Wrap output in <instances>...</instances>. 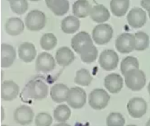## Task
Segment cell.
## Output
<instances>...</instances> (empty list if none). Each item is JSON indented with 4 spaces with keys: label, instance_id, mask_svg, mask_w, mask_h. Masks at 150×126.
Masks as SVG:
<instances>
[{
    "label": "cell",
    "instance_id": "1",
    "mask_svg": "<svg viewBox=\"0 0 150 126\" xmlns=\"http://www.w3.org/2000/svg\"><path fill=\"white\" fill-rule=\"evenodd\" d=\"M71 46L80 55L82 61L85 63H92L98 57V50L87 32H79L74 36L71 41Z\"/></svg>",
    "mask_w": 150,
    "mask_h": 126
},
{
    "label": "cell",
    "instance_id": "2",
    "mask_svg": "<svg viewBox=\"0 0 150 126\" xmlns=\"http://www.w3.org/2000/svg\"><path fill=\"white\" fill-rule=\"evenodd\" d=\"M25 98L34 100H42L48 96V86L40 79L30 81L23 91Z\"/></svg>",
    "mask_w": 150,
    "mask_h": 126
},
{
    "label": "cell",
    "instance_id": "3",
    "mask_svg": "<svg viewBox=\"0 0 150 126\" xmlns=\"http://www.w3.org/2000/svg\"><path fill=\"white\" fill-rule=\"evenodd\" d=\"M124 76L126 86L132 91H139L146 85V75L142 70L131 69L127 71Z\"/></svg>",
    "mask_w": 150,
    "mask_h": 126
},
{
    "label": "cell",
    "instance_id": "4",
    "mask_svg": "<svg viewBox=\"0 0 150 126\" xmlns=\"http://www.w3.org/2000/svg\"><path fill=\"white\" fill-rule=\"evenodd\" d=\"M27 30L37 32L42 30L46 25V18L44 13L39 10L30 11L25 18Z\"/></svg>",
    "mask_w": 150,
    "mask_h": 126
},
{
    "label": "cell",
    "instance_id": "5",
    "mask_svg": "<svg viewBox=\"0 0 150 126\" xmlns=\"http://www.w3.org/2000/svg\"><path fill=\"white\" fill-rule=\"evenodd\" d=\"M110 96L106 91L97 88L92 91L88 97V103L91 107L95 110L103 109L108 105Z\"/></svg>",
    "mask_w": 150,
    "mask_h": 126
},
{
    "label": "cell",
    "instance_id": "6",
    "mask_svg": "<svg viewBox=\"0 0 150 126\" xmlns=\"http://www.w3.org/2000/svg\"><path fill=\"white\" fill-rule=\"evenodd\" d=\"M113 29L108 24H101L97 25L92 32V37L95 42L98 45L108 43L112 39Z\"/></svg>",
    "mask_w": 150,
    "mask_h": 126
},
{
    "label": "cell",
    "instance_id": "7",
    "mask_svg": "<svg viewBox=\"0 0 150 126\" xmlns=\"http://www.w3.org/2000/svg\"><path fill=\"white\" fill-rule=\"evenodd\" d=\"M86 94L83 89L79 87L73 88L68 92L67 103L73 109H81L86 104Z\"/></svg>",
    "mask_w": 150,
    "mask_h": 126
},
{
    "label": "cell",
    "instance_id": "8",
    "mask_svg": "<svg viewBox=\"0 0 150 126\" xmlns=\"http://www.w3.org/2000/svg\"><path fill=\"white\" fill-rule=\"evenodd\" d=\"M119 56L117 53L112 50H105L101 53L99 63L101 67L106 71L115 69L118 66Z\"/></svg>",
    "mask_w": 150,
    "mask_h": 126
},
{
    "label": "cell",
    "instance_id": "9",
    "mask_svg": "<svg viewBox=\"0 0 150 126\" xmlns=\"http://www.w3.org/2000/svg\"><path fill=\"white\" fill-rule=\"evenodd\" d=\"M117 50L122 54H129L135 48V37L130 33H123L119 35L115 42Z\"/></svg>",
    "mask_w": 150,
    "mask_h": 126
},
{
    "label": "cell",
    "instance_id": "10",
    "mask_svg": "<svg viewBox=\"0 0 150 126\" xmlns=\"http://www.w3.org/2000/svg\"><path fill=\"white\" fill-rule=\"evenodd\" d=\"M148 105L144 99L134 97L129 100L127 104V109L129 115L136 118H140L146 113Z\"/></svg>",
    "mask_w": 150,
    "mask_h": 126
},
{
    "label": "cell",
    "instance_id": "11",
    "mask_svg": "<svg viewBox=\"0 0 150 126\" xmlns=\"http://www.w3.org/2000/svg\"><path fill=\"white\" fill-rule=\"evenodd\" d=\"M56 67V62L50 54L43 52L38 56L35 68L38 72L47 73L52 71Z\"/></svg>",
    "mask_w": 150,
    "mask_h": 126
},
{
    "label": "cell",
    "instance_id": "12",
    "mask_svg": "<svg viewBox=\"0 0 150 126\" xmlns=\"http://www.w3.org/2000/svg\"><path fill=\"white\" fill-rule=\"evenodd\" d=\"M35 114L31 108L26 105H22L16 109L13 118L15 122L21 125H27L33 122Z\"/></svg>",
    "mask_w": 150,
    "mask_h": 126
},
{
    "label": "cell",
    "instance_id": "13",
    "mask_svg": "<svg viewBox=\"0 0 150 126\" xmlns=\"http://www.w3.org/2000/svg\"><path fill=\"white\" fill-rule=\"evenodd\" d=\"M128 23L134 28H139L145 25L147 17L146 11L140 8H134L129 11L127 16Z\"/></svg>",
    "mask_w": 150,
    "mask_h": 126
},
{
    "label": "cell",
    "instance_id": "14",
    "mask_svg": "<svg viewBox=\"0 0 150 126\" xmlns=\"http://www.w3.org/2000/svg\"><path fill=\"white\" fill-rule=\"evenodd\" d=\"M104 84L110 92L117 94L123 88V78L118 74H110L104 78Z\"/></svg>",
    "mask_w": 150,
    "mask_h": 126
},
{
    "label": "cell",
    "instance_id": "15",
    "mask_svg": "<svg viewBox=\"0 0 150 126\" xmlns=\"http://www.w3.org/2000/svg\"><path fill=\"white\" fill-rule=\"evenodd\" d=\"M20 88L18 85L12 80H6L1 87V98L3 101H11L17 98Z\"/></svg>",
    "mask_w": 150,
    "mask_h": 126
},
{
    "label": "cell",
    "instance_id": "16",
    "mask_svg": "<svg viewBox=\"0 0 150 126\" xmlns=\"http://www.w3.org/2000/svg\"><path fill=\"white\" fill-rule=\"evenodd\" d=\"M19 58L26 63L33 61L37 55L35 46L33 43L24 42L19 46L18 50Z\"/></svg>",
    "mask_w": 150,
    "mask_h": 126
},
{
    "label": "cell",
    "instance_id": "17",
    "mask_svg": "<svg viewBox=\"0 0 150 126\" xmlns=\"http://www.w3.org/2000/svg\"><path fill=\"white\" fill-rule=\"evenodd\" d=\"M75 56L70 48L63 46L59 48L56 54V59L59 65L62 67H67L74 61Z\"/></svg>",
    "mask_w": 150,
    "mask_h": 126
},
{
    "label": "cell",
    "instance_id": "18",
    "mask_svg": "<svg viewBox=\"0 0 150 126\" xmlns=\"http://www.w3.org/2000/svg\"><path fill=\"white\" fill-rule=\"evenodd\" d=\"M1 67L7 68L12 65L16 58V50L9 44L3 43L1 45Z\"/></svg>",
    "mask_w": 150,
    "mask_h": 126
},
{
    "label": "cell",
    "instance_id": "19",
    "mask_svg": "<svg viewBox=\"0 0 150 126\" xmlns=\"http://www.w3.org/2000/svg\"><path fill=\"white\" fill-rule=\"evenodd\" d=\"M48 8L58 16L65 15L69 8L68 0H45Z\"/></svg>",
    "mask_w": 150,
    "mask_h": 126
},
{
    "label": "cell",
    "instance_id": "20",
    "mask_svg": "<svg viewBox=\"0 0 150 126\" xmlns=\"http://www.w3.org/2000/svg\"><path fill=\"white\" fill-rule=\"evenodd\" d=\"M69 88L63 84H57L50 89V95L52 101L57 103H61L67 101Z\"/></svg>",
    "mask_w": 150,
    "mask_h": 126
},
{
    "label": "cell",
    "instance_id": "21",
    "mask_svg": "<svg viewBox=\"0 0 150 126\" xmlns=\"http://www.w3.org/2000/svg\"><path fill=\"white\" fill-rule=\"evenodd\" d=\"M5 28L8 35L16 36L24 31V25L22 20L19 18H11L6 21Z\"/></svg>",
    "mask_w": 150,
    "mask_h": 126
},
{
    "label": "cell",
    "instance_id": "22",
    "mask_svg": "<svg viewBox=\"0 0 150 126\" xmlns=\"http://www.w3.org/2000/svg\"><path fill=\"white\" fill-rule=\"evenodd\" d=\"M92 5L88 0H77L73 5V13L76 17L84 18L91 13Z\"/></svg>",
    "mask_w": 150,
    "mask_h": 126
},
{
    "label": "cell",
    "instance_id": "23",
    "mask_svg": "<svg viewBox=\"0 0 150 126\" xmlns=\"http://www.w3.org/2000/svg\"><path fill=\"white\" fill-rule=\"evenodd\" d=\"M90 16L91 19L96 23H103L110 19V13L104 5L99 4L92 8Z\"/></svg>",
    "mask_w": 150,
    "mask_h": 126
},
{
    "label": "cell",
    "instance_id": "24",
    "mask_svg": "<svg viewBox=\"0 0 150 126\" xmlns=\"http://www.w3.org/2000/svg\"><path fill=\"white\" fill-rule=\"evenodd\" d=\"M80 24V21L77 17L69 16L62 21L61 28L64 33L71 35L74 34L79 30Z\"/></svg>",
    "mask_w": 150,
    "mask_h": 126
},
{
    "label": "cell",
    "instance_id": "25",
    "mask_svg": "<svg viewBox=\"0 0 150 126\" xmlns=\"http://www.w3.org/2000/svg\"><path fill=\"white\" fill-rule=\"evenodd\" d=\"M129 0H111L110 10L112 14L118 17L125 16L129 8Z\"/></svg>",
    "mask_w": 150,
    "mask_h": 126
},
{
    "label": "cell",
    "instance_id": "26",
    "mask_svg": "<svg viewBox=\"0 0 150 126\" xmlns=\"http://www.w3.org/2000/svg\"><path fill=\"white\" fill-rule=\"evenodd\" d=\"M71 115V109L67 105L64 104L57 106L54 111V119L60 122H66Z\"/></svg>",
    "mask_w": 150,
    "mask_h": 126
},
{
    "label": "cell",
    "instance_id": "27",
    "mask_svg": "<svg viewBox=\"0 0 150 126\" xmlns=\"http://www.w3.org/2000/svg\"><path fill=\"white\" fill-rule=\"evenodd\" d=\"M93 80V78L88 69H81L78 70L74 79L76 84L82 86H88Z\"/></svg>",
    "mask_w": 150,
    "mask_h": 126
},
{
    "label": "cell",
    "instance_id": "28",
    "mask_svg": "<svg viewBox=\"0 0 150 126\" xmlns=\"http://www.w3.org/2000/svg\"><path fill=\"white\" fill-rule=\"evenodd\" d=\"M139 64L137 59L133 56H127L123 59L121 62L120 69L123 76L129 70L139 69Z\"/></svg>",
    "mask_w": 150,
    "mask_h": 126
},
{
    "label": "cell",
    "instance_id": "29",
    "mask_svg": "<svg viewBox=\"0 0 150 126\" xmlns=\"http://www.w3.org/2000/svg\"><path fill=\"white\" fill-rule=\"evenodd\" d=\"M135 50L142 51L148 48L149 45V37L146 33L138 32L135 34Z\"/></svg>",
    "mask_w": 150,
    "mask_h": 126
},
{
    "label": "cell",
    "instance_id": "30",
    "mask_svg": "<svg viewBox=\"0 0 150 126\" xmlns=\"http://www.w3.org/2000/svg\"><path fill=\"white\" fill-rule=\"evenodd\" d=\"M57 44V39L52 33H46L42 36L40 45L43 50H50L54 49Z\"/></svg>",
    "mask_w": 150,
    "mask_h": 126
},
{
    "label": "cell",
    "instance_id": "31",
    "mask_svg": "<svg viewBox=\"0 0 150 126\" xmlns=\"http://www.w3.org/2000/svg\"><path fill=\"white\" fill-rule=\"evenodd\" d=\"M11 10L17 15L25 13L28 8L27 0H9Z\"/></svg>",
    "mask_w": 150,
    "mask_h": 126
},
{
    "label": "cell",
    "instance_id": "32",
    "mask_svg": "<svg viewBox=\"0 0 150 126\" xmlns=\"http://www.w3.org/2000/svg\"><path fill=\"white\" fill-rule=\"evenodd\" d=\"M125 122L122 115L117 112L110 113L106 118V125L108 126H123Z\"/></svg>",
    "mask_w": 150,
    "mask_h": 126
},
{
    "label": "cell",
    "instance_id": "33",
    "mask_svg": "<svg viewBox=\"0 0 150 126\" xmlns=\"http://www.w3.org/2000/svg\"><path fill=\"white\" fill-rule=\"evenodd\" d=\"M53 122L52 118L50 114L41 112L38 114L35 119V125L38 126H50Z\"/></svg>",
    "mask_w": 150,
    "mask_h": 126
},
{
    "label": "cell",
    "instance_id": "34",
    "mask_svg": "<svg viewBox=\"0 0 150 126\" xmlns=\"http://www.w3.org/2000/svg\"><path fill=\"white\" fill-rule=\"evenodd\" d=\"M140 4L144 9L147 11L150 7V0H141Z\"/></svg>",
    "mask_w": 150,
    "mask_h": 126
},
{
    "label": "cell",
    "instance_id": "35",
    "mask_svg": "<svg viewBox=\"0 0 150 126\" xmlns=\"http://www.w3.org/2000/svg\"><path fill=\"white\" fill-rule=\"evenodd\" d=\"M148 92H149V94H150V83H149V85H148Z\"/></svg>",
    "mask_w": 150,
    "mask_h": 126
},
{
    "label": "cell",
    "instance_id": "36",
    "mask_svg": "<svg viewBox=\"0 0 150 126\" xmlns=\"http://www.w3.org/2000/svg\"><path fill=\"white\" fill-rule=\"evenodd\" d=\"M146 126H150V119L148 120V122H147V123L146 124Z\"/></svg>",
    "mask_w": 150,
    "mask_h": 126
},
{
    "label": "cell",
    "instance_id": "37",
    "mask_svg": "<svg viewBox=\"0 0 150 126\" xmlns=\"http://www.w3.org/2000/svg\"><path fill=\"white\" fill-rule=\"evenodd\" d=\"M147 11H148V14H149V16L150 19V7L149 8Z\"/></svg>",
    "mask_w": 150,
    "mask_h": 126
},
{
    "label": "cell",
    "instance_id": "38",
    "mask_svg": "<svg viewBox=\"0 0 150 126\" xmlns=\"http://www.w3.org/2000/svg\"><path fill=\"white\" fill-rule=\"evenodd\" d=\"M30 1H33V2H37V1H40V0H30Z\"/></svg>",
    "mask_w": 150,
    "mask_h": 126
},
{
    "label": "cell",
    "instance_id": "39",
    "mask_svg": "<svg viewBox=\"0 0 150 126\" xmlns=\"http://www.w3.org/2000/svg\"><path fill=\"white\" fill-rule=\"evenodd\" d=\"M7 1H9V0H7Z\"/></svg>",
    "mask_w": 150,
    "mask_h": 126
}]
</instances>
